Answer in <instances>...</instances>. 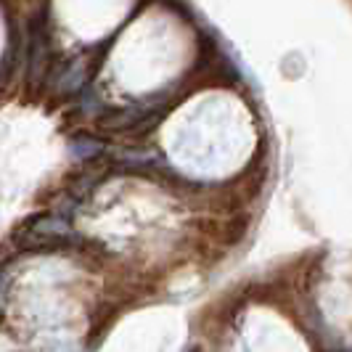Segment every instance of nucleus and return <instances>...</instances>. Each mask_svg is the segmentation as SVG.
Segmentation results:
<instances>
[{"instance_id": "1", "label": "nucleus", "mask_w": 352, "mask_h": 352, "mask_svg": "<svg viewBox=\"0 0 352 352\" xmlns=\"http://www.w3.org/2000/svg\"><path fill=\"white\" fill-rule=\"evenodd\" d=\"M27 88L32 93H40L48 88V77L56 64L53 58V35H51V8L43 6L37 14L27 21Z\"/></svg>"}, {"instance_id": "2", "label": "nucleus", "mask_w": 352, "mask_h": 352, "mask_svg": "<svg viewBox=\"0 0 352 352\" xmlns=\"http://www.w3.org/2000/svg\"><path fill=\"white\" fill-rule=\"evenodd\" d=\"M72 151H74V157L80 159H101L106 154V141L104 138H96V135H90V133H77L74 138H72Z\"/></svg>"}, {"instance_id": "3", "label": "nucleus", "mask_w": 352, "mask_h": 352, "mask_svg": "<svg viewBox=\"0 0 352 352\" xmlns=\"http://www.w3.org/2000/svg\"><path fill=\"white\" fill-rule=\"evenodd\" d=\"M247 230H249L247 214H233V217H228V220H223V223H220L217 239H220L226 247H233V244H239V241L247 236Z\"/></svg>"}]
</instances>
